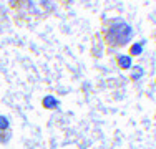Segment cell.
<instances>
[{
    "label": "cell",
    "mask_w": 156,
    "mask_h": 149,
    "mask_svg": "<svg viewBox=\"0 0 156 149\" xmlns=\"http://www.w3.org/2000/svg\"><path fill=\"white\" fill-rule=\"evenodd\" d=\"M131 36H133V28L126 22L113 20L110 23L108 30H106L105 38L111 47H123V45H126L131 40Z\"/></svg>",
    "instance_id": "obj_1"
},
{
    "label": "cell",
    "mask_w": 156,
    "mask_h": 149,
    "mask_svg": "<svg viewBox=\"0 0 156 149\" xmlns=\"http://www.w3.org/2000/svg\"><path fill=\"white\" fill-rule=\"evenodd\" d=\"M55 0H12V9L25 10L30 15L42 17L53 9Z\"/></svg>",
    "instance_id": "obj_2"
},
{
    "label": "cell",
    "mask_w": 156,
    "mask_h": 149,
    "mask_svg": "<svg viewBox=\"0 0 156 149\" xmlns=\"http://www.w3.org/2000/svg\"><path fill=\"white\" fill-rule=\"evenodd\" d=\"M118 65H120L123 70L131 68V57H126V55H120V57H118Z\"/></svg>",
    "instance_id": "obj_3"
},
{
    "label": "cell",
    "mask_w": 156,
    "mask_h": 149,
    "mask_svg": "<svg viewBox=\"0 0 156 149\" xmlns=\"http://www.w3.org/2000/svg\"><path fill=\"white\" fill-rule=\"evenodd\" d=\"M143 53V42H140V43H135L131 47V55H135V57H138V55Z\"/></svg>",
    "instance_id": "obj_4"
},
{
    "label": "cell",
    "mask_w": 156,
    "mask_h": 149,
    "mask_svg": "<svg viewBox=\"0 0 156 149\" xmlns=\"http://www.w3.org/2000/svg\"><path fill=\"white\" fill-rule=\"evenodd\" d=\"M136 71H133V74H131V78L133 80H140L141 76H143V68H141V66H136Z\"/></svg>",
    "instance_id": "obj_5"
},
{
    "label": "cell",
    "mask_w": 156,
    "mask_h": 149,
    "mask_svg": "<svg viewBox=\"0 0 156 149\" xmlns=\"http://www.w3.org/2000/svg\"><path fill=\"white\" fill-rule=\"evenodd\" d=\"M9 128V121H7V118L0 116V129H7Z\"/></svg>",
    "instance_id": "obj_6"
}]
</instances>
